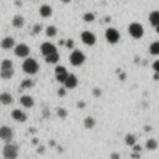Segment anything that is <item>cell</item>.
I'll return each mask as SVG.
<instances>
[{"label": "cell", "mask_w": 159, "mask_h": 159, "mask_svg": "<svg viewBox=\"0 0 159 159\" xmlns=\"http://www.w3.org/2000/svg\"><path fill=\"white\" fill-rule=\"evenodd\" d=\"M40 51H41V54L46 57V56H49L51 54L57 52V49H56V46L54 44H52V42H44V44L41 45V47H40Z\"/></svg>", "instance_id": "9c48e42d"}, {"label": "cell", "mask_w": 159, "mask_h": 159, "mask_svg": "<svg viewBox=\"0 0 159 159\" xmlns=\"http://www.w3.org/2000/svg\"><path fill=\"white\" fill-rule=\"evenodd\" d=\"M23 70L25 73H27V75H35V73H37V71H39V63L35 59L27 57L23 63Z\"/></svg>", "instance_id": "6da1fadb"}, {"label": "cell", "mask_w": 159, "mask_h": 159, "mask_svg": "<svg viewBox=\"0 0 159 159\" xmlns=\"http://www.w3.org/2000/svg\"><path fill=\"white\" fill-rule=\"evenodd\" d=\"M83 126L86 129H92L93 127L96 126V119H94L92 116H87V117L83 119Z\"/></svg>", "instance_id": "ac0fdd59"}, {"label": "cell", "mask_w": 159, "mask_h": 159, "mask_svg": "<svg viewBox=\"0 0 159 159\" xmlns=\"http://www.w3.org/2000/svg\"><path fill=\"white\" fill-rule=\"evenodd\" d=\"M14 68H0V77L4 80H10L14 76Z\"/></svg>", "instance_id": "e0dca14e"}, {"label": "cell", "mask_w": 159, "mask_h": 159, "mask_svg": "<svg viewBox=\"0 0 159 159\" xmlns=\"http://www.w3.org/2000/svg\"><path fill=\"white\" fill-rule=\"evenodd\" d=\"M94 19H96V16H94L93 13H84L83 14V20L86 21V23H92V21H94Z\"/></svg>", "instance_id": "f1b7e54d"}, {"label": "cell", "mask_w": 159, "mask_h": 159, "mask_svg": "<svg viewBox=\"0 0 159 159\" xmlns=\"http://www.w3.org/2000/svg\"><path fill=\"white\" fill-rule=\"evenodd\" d=\"M13 26L14 27H16V29H21L24 25H25V17L23 16V15H20V14H17V15H15L14 17H13Z\"/></svg>", "instance_id": "9a60e30c"}, {"label": "cell", "mask_w": 159, "mask_h": 159, "mask_svg": "<svg viewBox=\"0 0 159 159\" xmlns=\"http://www.w3.org/2000/svg\"><path fill=\"white\" fill-rule=\"evenodd\" d=\"M3 157H4V159H17V157H19L17 145H15L13 143L5 144L4 149H3Z\"/></svg>", "instance_id": "7a4b0ae2"}, {"label": "cell", "mask_w": 159, "mask_h": 159, "mask_svg": "<svg viewBox=\"0 0 159 159\" xmlns=\"http://www.w3.org/2000/svg\"><path fill=\"white\" fill-rule=\"evenodd\" d=\"M67 76H68V72H61V73H57V75H56V80L60 83H65Z\"/></svg>", "instance_id": "83f0119b"}, {"label": "cell", "mask_w": 159, "mask_h": 159, "mask_svg": "<svg viewBox=\"0 0 159 159\" xmlns=\"http://www.w3.org/2000/svg\"><path fill=\"white\" fill-rule=\"evenodd\" d=\"M86 60V56L80 50H73L70 55V62L72 66H81Z\"/></svg>", "instance_id": "3957f363"}, {"label": "cell", "mask_w": 159, "mask_h": 159, "mask_svg": "<svg viewBox=\"0 0 159 159\" xmlns=\"http://www.w3.org/2000/svg\"><path fill=\"white\" fill-rule=\"evenodd\" d=\"M111 159H121V154L118 152H112L111 153Z\"/></svg>", "instance_id": "d590c367"}, {"label": "cell", "mask_w": 159, "mask_h": 159, "mask_svg": "<svg viewBox=\"0 0 159 159\" xmlns=\"http://www.w3.org/2000/svg\"><path fill=\"white\" fill-rule=\"evenodd\" d=\"M14 52L17 57H23V59H27L29 54H30V47L26 44H17L14 47Z\"/></svg>", "instance_id": "52a82bcc"}, {"label": "cell", "mask_w": 159, "mask_h": 159, "mask_svg": "<svg viewBox=\"0 0 159 159\" xmlns=\"http://www.w3.org/2000/svg\"><path fill=\"white\" fill-rule=\"evenodd\" d=\"M14 102V97L13 94H10L9 92H3L0 93V103L4 104V106H9Z\"/></svg>", "instance_id": "5bb4252c"}, {"label": "cell", "mask_w": 159, "mask_h": 159, "mask_svg": "<svg viewBox=\"0 0 159 159\" xmlns=\"http://www.w3.org/2000/svg\"><path fill=\"white\" fill-rule=\"evenodd\" d=\"M33 143H34V144H36V143H37V139H36V138H34V139H33Z\"/></svg>", "instance_id": "7dc6e473"}, {"label": "cell", "mask_w": 159, "mask_h": 159, "mask_svg": "<svg viewBox=\"0 0 159 159\" xmlns=\"http://www.w3.org/2000/svg\"><path fill=\"white\" fill-rule=\"evenodd\" d=\"M76 106H77V108H84L86 107V103H84V101H78L77 103H76Z\"/></svg>", "instance_id": "8d00e7d4"}, {"label": "cell", "mask_w": 159, "mask_h": 159, "mask_svg": "<svg viewBox=\"0 0 159 159\" xmlns=\"http://www.w3.org/2000/svg\"><path fill=\"white\" fill-rule=\"evenodd\" d=\"M126 77H127V76H126V73H123V72L119 75V80H121V81H124V80H126Z\"/></svg>", "instance_id": "60d3db41"}, {"label": "cell", "mask_w": 159, "mask_h": 159, "mask_svg": "<svg viewBox=\"0 0 159 159\" xmlns=\"http://www.w3.org/2000/svg\"><path fill=\"white\" fill-rule=\"evenodd\" d=\"M128 33L134 39H141L144 34V29L139 23H132L128 26Z\"/></svg>", "instance_id": "277c9868"}, {"label": "cell", "mask_w": 159, "mask_h": 159, "mask_svg": "<svg viewBox=\"0 0 159 159\" xmlns=\"http://www.w3.org/2000/svg\"><path fill=\"white\" fill-rule=\"evenodd\" d=\"M81 40L84 45L92 46V45L96 44V35H94L92 31H83L81 34Z\"/></svg>", "instance_id": "ba28073f"}, {"label": "cell", "mask_w": 159, "mask_h": 159, "mask_svg": "<svg viewBox=\"0 0 159 159\" xmlns=\"http://www.w3.org/2000/svg\"><path fill=\"white\" fill-rule=\"evenodd\" d=\"M45 33H46L47 37H55L57 35V27L54 26V25H49L45 30Z\"/></svg>", "instance_id": "7402d4cb"}, {"label": "cell", "mask_w": 159, "mask_h": 159, "mask_svg": "<svg viewBox=\"0 0 159 159\" xmlns=\"http://www.w3.org/2000/svg\"><path fill=\"white\" fill-rule=\"evenodd\" d=\"M14 138V131L8 126H2L0 127V139L10 143Z\"/></svg>", "instance_id": "8992f818"}, {"label": "cell", "mask_w": 159, "mask_h": 159, "mask_svg": "<svg viewBox=\"0 0 159 159\" xmlns=\"http://www.w3.org/2000/svg\"><path fill=\"white\" fill-rule=\"evenodd\" d=\"M20 103L25 108H31V107H34L35 101H34L33 97L30 96V94H24V96L20 97Z\"/></svg>", "instance_id": "7c38bea8"}, {"label": "cell", "mask_w": 159, "mask_h": 159, "mask_svg": "<svg viewBox=\"0 0 159 159\" xmlns=\"http://www.w3.org/2000/svg\"><path fill=\"white\" fill-rule=\"evenodd\" d=\"M34 86V81L33 80H30V78H26V80H23V82H21L20 84V87L23 88V90H29Z\"/></svg>", "instance_id": "484cf974"}, {"label": "cell", "mask_w": 159, "mask_h": 159, "mask_svg": "<svg viewBox=\"0 0 159 159\" xmlns=\"http://www.w3.org/2000/svg\"><path fill=\"white\" fill-rule=\"evenodd\" d=\"M149 52L152 55H159V41H154L149 46Z\"/></svg>", "instance_id": "cb8c5ba5"}, {"label": "cell", "mask_w": 159, "mask_h": 159, "mask_svg": "<svg viewBox=\"0 0 159 159\" xmlns=\"http://www.w3.org/2000/svg\"><path fill=\"white\" fill-rule=\"evenodd\" d=\"M11 117H13V119H15L16 122L24 123V122H26V119H27V114H26L23 110L15 108V110H13V112H11Z\"/></svg>", "instance_id": "8fae6325"}, {"label": "cell", "mask_w": 159, "mask_h": 159, "mask_svg": "<svg viewBox=\"0 0 159 159\" xmlns=\"http://www.w3.org/2000/svg\"><path fill=\"white\" fill-rule=\"evenodd\" d=\"M149 23L153 26H159V11H152L149 14Z\"/></svg>", "instance_id": "ffe728a7"}, {"label": "cell", "mask_w": 159, "mask_h": 159, "mask_svg": "<svg viewBox=\"0 0 159 159\" xmlns=\"http://www.w3.org/2000/svg\"><path fill=\"white\" fill-rule=\"evenodd\" d=\"M153 78H154L155 81H159V73H154V76H153Z\"/></svg>", "instance_id": "7bdbcfd3"}, {"label": "cell", "mask_w": 159, "mask_h": 159, "mask_svg": "<svg viewBox=\"0 0 159 159\" xmlns=\"http://www.w3.org/2000/svg\"><path fill=\"white\" fill-rule=\"evenodd\" d=\"M39 13L42 17H50L52 15V8L50 5H41L39 9Z\"/></svg>", "instance_id": "2e32d148"}, {"label": "cell", "mask_w": 159, "mask_h": 159, "mask_svg": "<svg viewBox=\"0 0 159 159\" xmlns=\"http://www.w3.org/2000/svg\"><path fill=\"white\" fill-rule=\"evenodd\" d=\"M61 2H62L63 4H68V3H71V0H61Z\"/></svg>", "instance_id": "f6af8a7d"}, {"label": "cell", "mask_w": 159, "mask_h": 159, "mask_svg": "<svg viewBox=\"0 0 159 159\" xmlns=\"http://www.w3.org/2000/svg\"><path fill=\"white\" fill-rule=\"evenodd\" d=\"M65 88L67 90H73V88H76L77 87V84H78V78L76 75H73V73H68V76L65 81Z\"/></svg>", "instance_id": "30bf717a"}, {"label": "cell", "mask_w": 159, "mask_h": 159, "mask_svg": "<svg viewBox=\"0 0 159 159\" xmlns=\"http://www.w3.org/2000/svg\"><path fill=\"white\" fill-rule=\"evenodd\" d=\"M49 144L51 145V147H55L56 144H55V141H49Z\"/></svg>", "instance_id": "ee69618b"}, {"label": "cell", "mask_w": 159, "mask_h": 159, "mask_svg": "<svg viewBox=\"0 0 159 159\" xmlns=\"http://www.w3.org/2000/svg\"><path fill=\"white\" fill-rule=\"evenodd\" d=\"M65 45H66V47H67V49L72 50L73 47H75V41H73V39H68V40H66Z\"/></svg>", "instance_id": "4dcf8cb0"}, {"label": "cell", "mask_w": 159, "mask_h": 159, "mask_svg": "<svg viewBox=\"0 0 159 159\" xmlns=\"http://www.w3.org/2000/svg\"><path fill=\"white\" fill-rule=\"evenodd\" d=\"M49 114H50V113H49L47 108H45V110H44V117H49Z\"/></svg>", "instance_id": "b9f144b4"}, {"label": "cell", "mask_w": 159, "mask_h": 159, "mask_svg": "<svg viewBox=\"0 0 159 159\" xmlns=\"http://www.w3.org/2000/svg\"><path fill=\"white\" fill-rule=\"evenodd\" d=\"M61 72H67L66 67L65 66H56L55 67V75H57V73H61Z\"/></svg>", "instance_id": "d6a6232c"}, {"label": "cell", "mask_w": 159, "mask_h": 159, "mask_svg": "<svg viewBox=\"0 0 159 159\" xmlns=\"http://www.w3.org/2000/svg\"><path fill=\"white\" fill-rule=\"evenodd\" d=\"M124 143L128 145V147H134L137 144V137L132 133H128V134H126L124 137Z\"/></svg>", "instance_id": "d6986e66"}, {"label": "cell", "mask_w": 159, "mask_h": 159, "mask_svg": "<svg viewBox=\"0 0 159 159\" xmlns=\"http://www.w3.org/2000/svg\"><path fill=\"white\" fill-rule=\"evenodd\" d=\"M104 35H106V40H107L110 44H117V42L119 41V39H121L118 30L114 29V27H108L107 30H106Z\"/></svg>", "instance_id": "5b68a950"}, {"label": "cell", "mask_w": 159, "mask_h": 159, "mask_svg": "<svg viewBox=\"0 0 159 159\" xmlns=\"http://www.w3.org/2000/svg\"><path fill=\"white\" fill-rule=\"evenodd\" d=\"M36 152H37L39 154H44V153H45V147H44V145H40V147H37Z\"/></svg>", "instance_id": "f35d334b"}, {"label": "cell", "mask_w": 159, "mask_h": 159, "mask_svg": "<svg viewBox=\"0 0 159 159\" xmlns=\"http://www.w3.org/2000/svg\"><path fill=\"white\" fill-rule=\"evenodd\" d=\"M41 30H42V25H41V24H35L34 27H33V33H34L35 35H37V34L41 33Z\"/></svg>", "instance_id": "f546056e"}, {"label": "cell", "mask_w": 159, "mask_h": 159, "mask_svg": "<svg viewBox=\"0 0 159 159\" xmlns=\"http://www.w3.org/2000/svg\"><path fill=\"white\" fill-rule=\"evenodd\" d=\"M56 114H57V117H59V118L65 119V118L67 117L68 112H67V110H66V108H63V107H59V108L56 110Z\"/></svg>", "instance_id": "4316f807"}, {"label": "cell", "mask_w": 159, "mask_h": 159, "mask_svg": "<svg viewBox=\"0 0 159 159\" xmlns=\"http://www.w3.org/2000/svg\"><path fill=\"white\" fill-rule=\"evenodd\" d=\"M155 31H157V34H159V26L155 27Z\"/></svg>", "instance_id": "c3c4849f"}, {"label": "cell", "mask_w": 159, "mask_h": 159, "mask_svg": "<svg viewBox=\"0 0 159 159\" xmlns=\"http://www.w3.org/2000/svg\"><path fill=\"white\" fill-rule=\"evenodd\" d=\"M131 157H132L133 159H139V158H141V154H139V153H134V152H133Z\"/></svg>", "instance_id": "ab89813d"}, {"label": "cell", "mask_w": 159, "mask_h": 159, "mask_svg": "<svg viewBox=\"0 0 159 159\" xmlns=\"http://www.w3.org/2000/svg\"><path fill=\"white\" fill-rule=\"evenodd\" d=\"M92 93H93L94 97H100L101 94H102V90H101L100 87H94V88L92 90Z\"/></svg>", "instance_id": "1f68e13d"}, {"label": "cell", "mask_w": 159, "mask_h": 159, "mask_svg": "<svg viewBox=\"0 0 159 159\" xmlns=\"http://www.w3.org/2000/svg\"><path fill=\"white\" fill-rule=\"evenodd\" d=\"M60 60V55H59V52H55V54H51L49 56L45 57V61L47 63H57Z\"/></svg>", "instance_id": "603a6c76"}, {"label": "cell", "mask_w": 159, "mask_h": 159, "mask_svg": "<svg viewBox=\"0 0 159 159\" xmlns=\"http://www.w3.org/2000/svg\"><path fill=\"white\" fill-rule=\"evenodd\" d=\"M144 129H145L147 132H149V131H151V127H149V126H147V127H145V128H144Z\"/></svg>", "instance_id": "bcb514c9"}, {"label": "cell", "mask_w": 159, "mask_h": 159, "mask_svg": "<svg viewBox=\"0 0 159 159\" xmlns=\"http://www.w3.org/2000/svg\"><path fill=\"white\" fill-rule=\"evenodd\" d=\"M0 46H2L4 50H10V49L15 47V40H14V37H11V36L4 37L2 41H0Z\"/></svg>", "instance_id": "4fadbf2b"}, {"label": "cell", "mask_w": 159, "mask_h": 159, "mask_svg": "<svg viewBox=\"0 0 159 159\" xmlns=\"http://www.w3.org/2000/svg\"><path fill=\"white\" fill-rule=\"evenodd\" d=\"M0 68H14V63L13 60L10 59H4L0 63Z\"/></svg>", "instance_id": "d4e9b609"}, {"label": "cell", "mask_w": 159, "mask_h": 159, "mask_svg": "<svg viewBox=\"0 0 159 159\" xmlns=\"http://www.w3.org/2000/svg\"><path fill=\"white\" fill-rule=\"evenodd\" d=\"M141 151H142V147H141V145L135 144V145L133 147V152H134V153H141Z\"/></svg>", "instance_id": "74e56055"}, {"label": "cell", "mask_w": 159, "mask_h": 159, "mask_svg": "<svg viewBox=\"0 0 159 159\" xmlns=\"http://www.w3.org/2000/svg\"><path fill=\"white\" fill-rule=\"evenodd\" d=\"M57 96H59V97H65V96H66V88H65V87L59 88V91H57Z\"/></svg>", "instance_id": "836d02e7"}, {"label": "cell", "mask_w": 159, "mask_h": 159, "mask_svg": "<svg viewBox=\"0 0 159 159\" xmlns=\"http://www.w3.org/2000/svg\"><path fill=\"white\" fill-rule=\"evenodd\" d=\"M153 70L155 73H159V60H157L154 63H153Z\"/></svg>", "instance_id": "e575fe53"}, {"label": "cell", "mask_w": 159, "mask_h": 159, "mask_svg": "<svg viewBox=\"0 0 159 159\" xmlns=\"http://www.w3.org/2000/svg\"><path fill=\"white\" fill-rule=\"evenodd\" d=\"M145 148H147L148 151H155L157 148H158V141L154 139V138L147 139V142H145Z\"/></svg>", "instance_id": "44dd1931"}]
</instances>
